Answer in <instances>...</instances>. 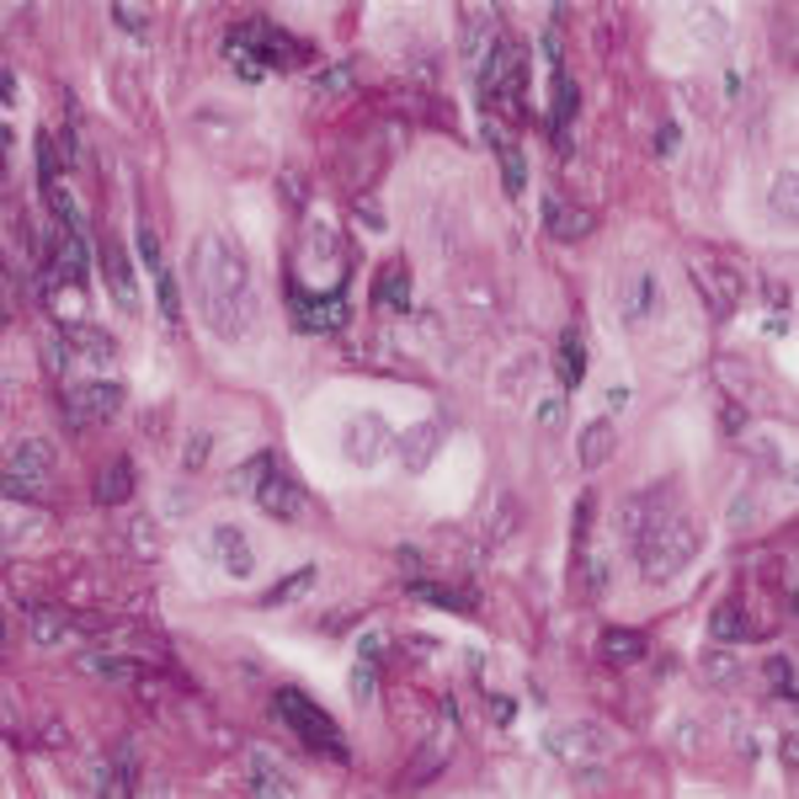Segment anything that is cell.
<instances>
[{
    "label": "cell",
    "mask_w": 799,
    "mask_h": 799,
    "mask_svg": "<svg viewBox=\"0 0 799 799\" xmlns=\"http://www.w3.org/2000/svg\"><path fill=\"white\" fill-rule=\"evenodd\" d=\"M193 299H198V315L213 336L235 341L251 331L256 320V278H251V262L235 240L224 230H208V235L193 245Z\"/></svg>",
    "instance_id": "6da1fadb"
},
{
    "label": "cell",
    "mask_w": 799,
    "mask_h": 799,
    "mask_svg": "<svg viewBox=\"0 0 799 799\" xmlns=\"http://www.w3.org/2000/svg\"><path fill=\"white\" fill-rule=\"evenodd\" d=\"M224 59L235 65L240 80H267L273 70H288V65H299L304 59V43H293L282 27L273 22H240L235 33L224 38Z\"/></svg>",
    "instance_id": "7a4b0ae2"
},
{
    "label": "cell",
    "mask_w": 799,
    "mask_h": 799,
    "mask_svg": "<svg viewBox=\"0 0 799 799\" xmlns=\"http://www.w3.org/2000/svg\"><path fill=\"white\" fill-rule=\"evenodd\" d=\"M704 549V528H693L687 518H672L661 522V528H650L645 539L635 544L639 555V570H645V581H672L678 570H687L693 565V555Z\"/></svg>",
    "instance_id": "3957f363"
},
{
    "label": "cell",
    "mask_w": 799,
    "mask_h": 799,
    "mask_svg": "<svg viewBox=\"0 0 799 799\" xmlns=\"http://www.w3.org/2000/svg\"><path fill=\"white\" fill-rule=\"evenodd\" d=\"M273 715H278L282 725H288V730L310 746V752H325L331 762L352 757V752H347V741H341V730H336V719L325 715L315 698H304L299 687H278V693H273Z\"/></svg>",
    "instance_id": "277c9868"
},
{
    "label": "cell",
    "mask_w": 799,
    "mask_h": 799,
    "mask_svg": "<svg viewBox=\"0 0 799 799\" xmlns=\"http://www.w3.org/2000/svg\"><path fill=\"white\" fill-rule=\"evenodd\" d=\"M479 102H507V113H528V65L512 43H496L479 65Z\"/></svg>",
    "instance_id": "5b68a950"
},
{
    "label": "cell",
    "mask_w": 799,
    "mask_h": 799,
    "mask_svg": "<svg viewBox=\"0 0 799 799\" xmlns=\"http://www.w3.org/2000/svg\"><path fill=\"white\" fill-rule=\"evenodd\" d=\"M48 479H54V448L43 438H22L11 464H5V496L11 501H38V496H48Z\"/></svg>",
    "instance_id": "8992f818"
},
{
    "label": "cell",
    "mask_w": 799,
    "mask_h": 799,
    "mask_svg": "<svg viewBox=\"0 0 799 799\" xmlns=\"http://www.w3.org/2000/svg\"><path fill=\"white\" fill-rule=\"evenodd\" d=\"M43 278H48V293H59V288L85 293V282H91V251H85V235H76V230H54L48 262H43Z\"/></svg>",
    "instance_id": "52a82bcc"
},
{
    "label": "cell",
    "mask_w": 799,
    "mask_h": 799,
    "mask_svg": "<svg viewBox=\"0 0 799 799\" xmlns=\"http://www.w3.org/2000/svg\"><path fill=\"white\" fill-rule=\"evenodd\" d=\"M678 512V496H672V485H645V490H635L624 507H618V533L629 539V544H639L650 528H661V522Z\"/></svg>",
    "instance_id": "ba28073f"
},
{
    "label": "cell",
    "mask_w": 799,
    "mask_h": 799,
    "mask_svg": "<svg viewBox=\"0 0 799 799\" xmlns=\"http://www.w3.org/2000/svg\"><path fill=\"white\" fill-rule=\"evenodd\" d=\"M59 405H65V421L80 432V427H91V421H113V416H118L123 384H113V379H91V384H76Z\"/></svg>",
    "instance_id": "9c48e42d"
},
{
    "label": "cell",
    "mask_w": 799,
    "mask_h": 799,
    "mask_svg": "<svg viewBox=\"0 0 799 799\" xmlns=\"http://www.w3.org/2000/svg\"><path fill=\"white\" fill-rule=\"evenodd\" d=\"M288 310H293V325L299 331H315V336H325V331H341L347 325V293H304L299 282H288Z\"/></svg>",
    "instance_id": "30bf717a"
},
{
    "label": "cell",
    "mask_w": 799,
    "mask_h": 799,
    "mask_svg": "<svg viewBox=\"0 0 799 799\" xmlns=\"http://www.w3.org/2000/svg\"><path fill=\"white\" fill-rule=\"evenodd\" d=\"M544 746L555 752L559 762H598L613 752V736L592 725V719H570V725H555L549 736H544Z\"/></svg>",
    "instance_id": "8fae6325"
},
{
    "label": "cell",
    "mask_w": 799,
    "mask_h": 799,
    "mask_svg": "<svg viewBox=\"0 0 799 799\" xmlns=\"http://www.w3.org/2000/svg\"><path fill=\"white\" fill-rule=\"evenodd\" d=\"M202 544H208V555H213V565H219V570H230L235 581H245V576L256 570V555H251L245 533H240V528H230V522H213Z\"/></svg>",
    "instance_id": "7c38bea8"
},
{
    "label": "cell",
    "mask_w": 799,
    "mask_h": 799,
    "mask_svg": "<svg viewBox=\"0 0 799 799\" xmlns=\"http://www.w3.org/2000/svg\"><path fill=\"white\" fill-rule=\"evenodd\" d=\"M256 507H262L267 518H278V522H299L304 518V485L288 479L278 464H273V475L262 479V490H256Z\"/></svg>",
    "instance_id": "4fadbf2b"
},
{
    "label": "cell",
    "mask_w": 799,
    "mask_h": 799,
    "mask_svg": "<svg viewBox=\"0 0 799 799\" xmlns=\"http://www.w3.org/2000/svg\"><path fill=\"white\" fill-rule=\"evenodd\" d=\"M485 139H490V150L501 155L507 193H512V198H522V193H528V155H522V144L512 139V134H507V128H501V123L490 118V113H485Z\"/></svg>",
    "instance_id": "5bb4252c"
},
{
    "label": "cell",
    "mask_w": 799,
    "mask_h": 799,
    "mask_svg": "<svg viewBox=\"0 0 799 799\" xmlns=\"http://www.w3.org/2000/svg\"><path fill=\"white\" fill-rule=\"evenodd\" d=\"M438 438H442V427L438 421H416V427H405L395 438V453H399V464L410 470V475H421L432 459H438Z\"/></svg>",
    "instance_id": "9a60e30c"
},
{
    "label": "cell",
    "mask_w": 799,
    "mask_h": 799,
    "mask_svg": "<svg viewBox=\"0 0 799 799\" xmlns=\"http://www.w3.org/2000/svg\"><path fill=\"white\" fill-rule=\"evenodd\" d=\"M390 442H395V432H390L379 416H358V421L347 427V459H358V464H379V459L390 453Z\"/></svg>",
    "instance_id": "2e32d148"
},
{
    "label": "cell",
    "mask_w": 799,
    "mask_h": 799,
    "mask_svg": "<svg viewBox=\"0 0 799 799\" xmlns=\"http://www.w3.org/2000/svg\"><path fill=\"white\" fill-rule=\"evenodd\" d=\"M373 310H384V315H405L410 310V273H405V262H384L373 273Z\"/></svg>",
    "instance_id": "e0dca14e"
},
{
    "label": "cell",
    "mask_w": 799,
    "mask_h": 799,
    "mask_svg": "<svg viewBox=\"0 0 799 799\" xmlns=\"http://www.w3.org/2000/svg\"><path fill=\"white\" fill-rule=\"evenodd\" d=\"M581 113V91H576V80L555 70V113H549V139H555V150L565 155L570 150V123Z\"/></svg>",
    "instance_id": "ac0fdd59"
},
{
    "label": "cell",
    "mask_w": 799,
    "mask_h": 799,
    "mask_svg": "<svg viewBox=\"0 0 799 799\" xmlns=\"http://www.w3.org/2000/svg\"><path fill=\"white\" fill-rule=\"evenodd\" d=\"M65 341H70V347H76L85 362H96V368L118 358V341H113V331H102V325H91V320H70V325H65Z\"/></svg>",
    "instance_id": "d6986e66"
},
{
    "label": "cell",
    "mask_w": 799,
    "mask_h": 799,
    "mask_svg": "<svg viewBox=\"0 0 799 799\" xmlns=\"http://www.w3.org/2000/svg\"><path fill=\"white\" fill-rule=\"evenodd\" d=\"M559 384L565 390H581V379H587V336H581V325H565L559 331Z\"/></svg>",
    "instance_id": "ffe728a7"
},
{
    "label": "cell",
    "mask_w": 799,
    "mask_h": 799,
    "mask_svg": "<svg viewBox=\"0 0 799 799\" xmlns=\"http://www.w3.org/2000/svg\"><path fill=\"white\" fill-rule=\"evenodd\" d=\"M656 310H661V282H656V273H635L629 288H624V320L645 325Z\"/></svg>",
    "instance_id": "44dd1931"
},
{
    "label": "cell",
    "mask_w": 799,
    "mask_h": 799,
    "mask_svg": "<svg viewBox=\"0 0 799 799\" xmlns=\"http://www.w3.org/2000/svg\"><path fill=\"white\" fill-rule=\"evenodd\" d=\"M102 267H107V288H113V299H118L123 310H134V304H139V288H134V267H128V256H123L113 240H102Z\"/></svg>",
    "instance_id": "7402d4cb"
},
{
    "label": "cell",
    "mask_w": 799,
    "mask_h": 799,
    "mask_svg": "<svg viewBox=\"0 0 799 799\" xmlns=\"http://www.w3.org/2000/svg\"><path fill=\"white\" fill-rule=\"evenodd\" d=\"M613 448H618V432H613V421L602 416V421H587V427H581V448H576V459H581L587 470H602V464L613 459Z\"/></svg>",
    "instance_id": "603a6c76"
},
{
    "label": "cell",
    "mask_w": 799,
    "mask_h": 799,
    "mask_svg": "<svg viewBox=\"0 0 799 799\" xmlns=\"http://www.w3.org/2000/svg\"><path fill=\"white\" fill-rule=\"evenodd\" d=\"M639 656H645V635H635V629H602L598 635V661H607V667H635Z\"/></svg>",
    "instance_id": "cb8c5ba5"
},
{
    "label": "cell",
    "mask_w": 799,
    "mask_h": 799,
    "mask_svg": "<svg viewBox=\"0 0 799 799\" xmlns=\"http://www.w3.org/2000/svg\"><path fill=\"white\" fill-rule=\"evenodd\" d=\"M251 795H278L288 799L293 795V778H288V767L278 757H267V752H251Z\"/></svg>",
    "instance_id": "d4e9b609"
},
{
    "label": "cell",
    "mask_w": 799,
    "mask_h": 799,
    "mask_svg": "<svg viewBox=\"0 0 799 799\" xmlns=\"http://www.w3.org/2000/svg\"><path fill=\"white\" fill-rule=\"evenodd\" d=\"M544 230L555 240H581L592 230V213L587 208H565L559 198H544Z\"/></svg>",
    "instance_id": "484cf974"
},
{
    "label": "cell",
    "mask_w": 799,
    "mask_h": 799,
    "mask_svg": "<svg viewBox=\"0 0 799 799\" xmlns=\"http://www.w3.org/2000/svg\"><path fill=\"white\" fill-rule=\"evenodd\" d=\"M91 496H96L102 507H123V501L134 496V464H128V459H113V464H107V470L96 475Z\"/></svg>",
    "instance_id": "4316f807"
},
{
    "label": "cell",
    "mask_w": 799,
    "mask_h": 799,
    "mask_svg": "<svg viewBox=\"0 0 799 799\" xmlns=\"http://www.w3.org/2000/svg\"><path fill=\"white\" fill-rule=\"evenodd\" d=\"M709 635H715L719 645H741V639H752L757 629H752V618H746L741 602H719L715 613H709Z\"/></svg>",
    "instance_id": "83f0119b"
},
{
    "label": "cell",
    "mask_w": 799,
    "mask_h": 799,
    "mask_svg": "<svg viewBox=\"0 0 799 799\" xmlns=\"http://www.w3.org/2000/svg\"><path fill=\"white\" fill-rule=\"evenodd\" d=\"M490 33H496V22H490V11H464V59H470V65H485V59H490V48H496V38H490Z\"/></svg>",
    "instance_id": "f1b7e54d"
},
{
    "label": "cell",
    "mask_w": 799,
    "mask_h": 799,
    "mask_svg": "<svg viewBox=\"0 0 799 799\" xmlns=\"http://www.w3.org/2000/svg\"><path fill=\"white\" fill-rule=\"evenodd\" d=\"M315 576H320L315 565H299L293 576H282L278 587H267V598H262V602H267V607H288V602H299L310 587H315Z\"/></svg>",
    "instance_id": "f546056e"
},
{
    "label": "cell",
    "mask_w": 799,
    "mask_h": 799,
    "mask_svg": "<svg viewBox=\"0 0 799 799\" xmlns=\"http://www.w3.org/2000/svg\"><path fill=\"white\" fill-rule=\"evenodd\" d=\"M693 282H698V288L709 293V310H715L719 320L736 310V293H730V288L719 282V267H709V262H693Z\"/></svg>",
    "instance_id": "4dcf8cb0"
},
{
    "label": "cell",
    "mask_w": 799,
    "mask_h": 799,
    "mask_svg": "<svg viewBox=\"0 0 799 799\" xmlns=\"http://www.w3.org/2000/svg\"><path fill=\"white\" fill-rule=\"evenodd\" d=\"M267 475H273V453H256V459H245L235 475H230V496H256Z\"/></svg>",
    "instance_id": "1f68e13d"
},
{
    "label": "cell",
    "mask_w": 799,
    "mask_h": 799,
    "mask_svg": "<svg viewBox=\"0 0 799 799\" xmlns=\"http://www.w3.org/2000/svg\"><path fill=\"white\" fill-rule=\"evenodd\" d=\"M27 618H33V639H38V645H59V639L70 635V618H65L59 607H33Z\"/></svg>",
    "instance_id": "d6a6232c"
},
{
    "label": "cell",
    "mask_w": 799,
    "mask_h": 799,
    "mask_svg": "<svg viewBox=\"0 0 799 799\" xmlns=\"http://www.w3.org/2000/svg\"><path fill=\"white\" fill-rule=\"evenodd\" d=\"M410 592H416L421 602H432V607H448V613H475V598L448 592V587H432V581H410Z\"/></svg>",
    "instance_id": "836d02e7"
},
{
    "label": "cell",
    "mask_w": 799,
    "mask_h": 799,
    "mask_svg": "<svg viewBox=\"0 0 799 799\" xmlns=\"http://www.w3.org/2000/svg\"><path fill=\"white\" fill-rule=\"evenodd\" d=\"M485 528H490V533H485V544H507V539L518 533V501H512V496H501V501H496V518L485 522Z\"/></svg>",
    "instance_id": "e575fe53"
},
{
    "label": "cell",
    "mask_w": 799,
    "mask_h": 799,
    "mask_svg": "<svg viewBox=\"0 0 799 799\" xmlns=\"http://www.w3.org/2000/svg\"><path fill=\"white\" fill-rule=\"evenodd\" d=\"M352 80H358V59H341V65L320 70V76H315V91H320V96H341Z\"/></svg>",
    "instance_id": "d590c367"
},
{
    "label": "cell",
    "mask_w": 799,
    "mask_h": 799,
    "mask_svg": "<svg viewBox=\"0 0 799 799\" xmlns=\"http://www.w3.org/2000/svg\"><path fill=\"white\" fill-rule=\"evenodd\" d=\"M43 198H48V208H54V219H65V230H76V235H85V213L76 208V198H70L65 187H48Z\"/></svg>",
    "instance_id": "8d00e7d4"
},
{
    "label": "cell",
    "mask_w": 799,
    "mask_h": 799,
    "mask_svg": "<svg viewBox=\"0 0 799 799\" xmlns=\"http://www.w3.org/2000/svg\"><path fill=\"white\" fill-rule=\"evenodd\" d=\"M155 299H160V315L165 320H182V288H176V273H171V267L155 273Z\"/></svg>",
    "instance_id": "74e56055"
},
{
    "label": "cell",
    "mask_w": 799,
    "mask_h": 799,
    "mask_svg": "<svg viewBox=\"0 0 799 799\" xmlns=\"http://www.w3.org/2000/svg\"><path fill=\"white\" fill-rule=\"evenodd\" d=\"M352 698H358V704H373V698H379V661L358 656V667H352Z\"/></svg>",
    "instance_id": "f35d334b"
},
{
    "label": "cell",
    "mask_w": 799,
    "mask_h": 799,
    "mask_svg": "<svg viewBox=\"0 0 799 799\" xmlns=\"http://www.w3.org/2000/svg\"><path fill=\"white\" fill-rule=\"evenodd\" d=\"M43 362H48V373H70L76 347L65 341V331H59V336H43Z\"/></svg>",
    "instance_id": "ab89813d"
},
{
    "label": "cell",
    "mask_w": 799,
    "mask_h": 799,
    "mask_svg": "<svg viewBox=\"0 0 799 799\" xmlns=\"http://www.w3.org/2000/svg\"><path fill=\"white\" fill-rule=\"evenodd\" d=\"M767 678H773V687H778V698H799L795 661H789V656H767Z\"/></svg>",
    "instance_id": "60d3db41"
},
{
    "label": "cell",
    "mask_w": 799,
    "mask_h": 799,
    "mask_svg": "<svg viewBox=\"0 0 799 799\" xmlns=\"http://www.w3.org/2000/svg\"><path fill=\"white\" fill-rule=\"evenodd\" d=\"M38 182H43V193L59 187V155H54V134L48 128L38 134Z\"/></svg>",
    "instance_id": "b9f144b4"
},
{
    "label": "cell",
    "mask_w": 799,
    "mask_h": 799,
    "mask_svg": "<svg viewBox=\"0 0 799 799\" xmlns=\"http://www.w3.org/2000/svg\"><path fill=\"white\" fill-rule=\"evenodd\" d=\"M107 11H113V22H118L123 33H144V27H150V11L134 5V0H113Z\"/></svg>",
    "instance_id": "7bdbcfd3"
},
{
    "label": "cell",
    "mask_w": 799,
    "mask_h": 799,
    "mask_svg": "<svg viewBox=\"0 0 799 799\" xmlns=\"http://www.w3.org/2000/svg\"><path fill=\"white\" fill-rule=\"evenodd\" d=\"M773 213H778L784 224H795V171H784V176L773 182Z\"/></svg>",
    "instance_id": "ee69618b"
},
{
    "label": "cell",
    "mask_w": 799,
    "mask_h": 799,
    "mask_svg": "<svg viewBox=\"0 0 799 799\" xmlns=\"http://www.w3.org/2000/svg\"><path fill=\"white\" fill-rule=\"evenodd\" d=\"M442 762H448V746H432L427 757H421L416 767H410V773H405V784H399V789H421V778H427V773H438Z\"/></svg>",
    "instance_id": "f6af8a7d"
},
{
    "label": "cell",
    "mask_w": 799,
    "mask_h": 799,
    "mask_svg": "<svg viewBox=\"0 0 799 799\" xmlns=\"http://www.w3.org/2000/svg\"><path fill=\"white\" fill-rule=\"evenodd\" d=\"M134 245H139V262H144L150 273H160V267H165V262H160V240H155V230H150V224H139V230H134Z\"/></svg>",
    "instance_id": "bcb514c9"
},
{
    "label": "cell",
    "mask_w": 799,
    "mask_h": 799,
    "mask_svg": "<svg viewBox=\"0 0 799 799\" xmlns=\"http://www.w3.org/2000/svg\"><path fill=\"white\" fill-rule=\"evenodd\" d=\"M80 667H85V672H102V678H134V667H123V661H113V656H96V650H85Z\"/></svg>",
    "instance_id": "7dc6e473"
},
{
    "label": "cell",
    "mask_w": 799,
    "mask_h": 799,
    "mask_svg": "<svg viewBox=\"0 0 799 799\" xmlns=\"http://www.w3.org/2000/svg\"><path fill=\"white\" fill-rule=\"evenodd\" d=\"M678 144H682V128H678V123H661V134H656V155L672 160V155H678Z\"/></svg>",
    "instance_id": "c3c4849f"
},
{
    "label": "cell",
    "mask_w": 799,
    "mask_h": 799,
    "mask_svg": "<svg viewBox=\"0 0 799 799\" xmlns=\"http://www.w3.org/2000/svg\"><path fill=\"white\" fill-rule=\"evenodd\" d=\"M208 432H193V442H187V453H182V464H187V470H202V459H208Z\"/></svg>",
    "instance_id": "681fc988"
},
{
    "label": "cell",
    "mask_w": 799,
    "mask_h": 799,
    "mask_svg": "<svg viewBox=\"0 0 799 799\" xmlns=\"http://www.w3.org/2000/svg\"><path fill=\"white\" fill-rule=\"evenodd\" d=\"M607 570H613L607 559H592V565H587V592H592V598H602V592H607Z\"/></svg>",
    "instance_id": "f907efd6"
},
{
    "label": "cell",
    "mask_w": 799,
    "mask_h": 799,
    "mask_svg": "<svg viewBox=\"0 0 799 799\" xmlns=\"http://www.w3.org/2000/svg\"><path fill=\"white\" fill-rule=\"evenodd\" d=\"M587 522H592V496H581V501H576V528H570V533H576V549L587 544Z\"/></svg>",
    "instance_id": "816d5d0a"
},
{
    "label": "cell",
    "mask_w": 799,
    "mask_h": 799,
    "mask_svg": "<svg viewBox=\"0 0 799 799\" xmlns=\"http://www.w3.org/2000/svg\"><path fill=\"white\" fill-rule=\"evenodd\" d=\"M539 48H544V59H549V70H565V65H559V59H565V48H559V33H555V27H549V33L539 38Z\"/></svg>",
    "instance_id": "f5cc1de1"
},
{
    "label": "cell",
    "mask_w": 799,
    "mask_h": 799,
    "mask_svg": "<svg viewBox=\"0 0 799 799\" xmlns=\"http://www.w3.org/2000/svg\"><path fill=\"white\" fill-rule=\"evenodd\" d=\"M799 736L795 730H789V736H784V741H778V762H784V767H789V773H795V762H799V746H795Z\"/></svg>",
    "instance_id": "db71d44e"
},
{
    "label": "cell",
    "mask_w": 799,
    "mask_h": 799,
    "mask_svg": "<svg viewBox=\"0 0 799 799\" xmlns=\"http://www.w3.org/2000/svg\"><path fill=\"white\" fill-rule=\"evenodd\" d=\"M490 715H496V725H512L518 704H512V698H490Z\"/></svg>",
    "instance_id": "11a10c76"
},
{
    "label": "cell",
    "mask_w": 799,
    "mask_h": 799,
    "mask_svg": "<svg viewBox=\"0 0 799 799\" xmlns=\"http://www.w3.org/2000/svg\"><path fill=\"white\" fill-rule=\"evenodd\" d=\"M559 416H565V405H559V399H544V405H539V421H544V427H555Z\"/></svg>",
    "instance_id": "9f6ffc18"
},
{
    "label": "cell",
    "mask_w": 799,
    "mask_h": 799,
    "mask_svg": "<svg viewBox=\"0 0 799 799\" xmlns=\"http://www.w3.org/2000/svg\"><path fill=\"white\" fill-rule=\"evenodd\" d=\"M358 656H368V661H379V635H362V645H358Z\"/></svg>",
    "instance_id": "6f0895ef"
},
{
    "label": "cell",
    "mask_w": 799,
    "mask_h": 799,
    "mask_svg": "<svg viewBox=\"0 0 799 799\" xmlns=\"http://www.w3.org/2000/svg\"><path fill=\"white\" fill-rule=\"evenodd\" d=\"M607 405H613V410H624V405H629V390H624V384H618V390H607Z\"/></svg>",
    "instance_id": "680465c9"
}]
</instances>
